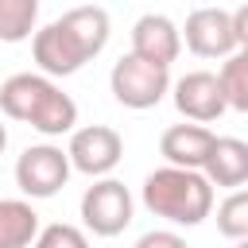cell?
I'll return each mask as SVG.
<instances>
[{"label":"cell","mask_w":248,"mask_h":248,"mask_svg":"<svg viewBox=\"0 0 248 248\" xmlns=\"http://www.w3.org/2000/svg\"><path fill=\"white\" fill-rule=\"evenodd\" d=\"M112 35V19L101 4H78L50 19L46 27H35L31 35V58L39 74L46 78H70L85 62H93Z\"/></svg>","instance_id":"6da1fadb"},{"label":"cell","mask_w":248,"mask_h":248,"mask_svg":"<svg viewBox=\"0 0 248 248\" xmlns=\"http://www.w3.org/2000/svg\"><path fill=\"white\" fill-rule=\"evenodd\" d=\"M0 112L8 120L31 124L39 136H70L78 128V101L46 74H12L0 85Z\"/></svg>","instance_id":"7a4b0ae2"},{"label":"cell","mask_w":248,"mask_h":248,"mask_svg":"<svg viewBox=\"0 0 248 248\" xmlns=\"http://www.w3.org/2000/svg\"><path fill=\"white\" fill-rule=\"evenodd\" d=\"M140 202L147 213L178 225V229H194L213 213V186L202 170H186V167H155L143 186H140Z\"/></svg>","instance_id":"3957f363"},{"label":"cell","mask_w":248,"mask_h":248,"mask_svg":"<svg viewBox=\"0 0 248 248\" xmlns=\"http://www.w3.org/2000/svg\"><path fill=\"white\" fill-rule=\"evenodd\" d=\"M182 43L198 58H225L240 46H248V8H194L186 23L178 27Z\"/></svg>","instance_id":"277c9868"},{"label":"cell","mask_w":248,"mask_h":248,"mask_svg":"<svg viewBox=\"0 0 248 248\" xmlns=\"http://www.w3.org/2000/svg\"><path fill=\"white\" fill-rule=\"evenodd\" d=\"M108 89L116 97V105L132 108V112H143V108H155L167 89H170V66H159V62H147L140 54H124L120 62H112V74H108Z\"/></svg>","instance_id":"5b68a950"},{"label":"cell","mask_w":248,"mask_h":248,"mask_svg":"<svg viewBox=\"0 0 248 248\" xmlns=\"http://www.w3.org/2000/svg\"><path fill=\"white\" fill-rule=\"evenodd\" d=\"M136 217V198L132 190L105 174V178H93V186L81 194V225L93 232V236H120Z\"/></svg>","instance_id":"8992f818"},{"label":"cell","mask_w":248,"mask_h":248,"mask_svg":"<svg viewBox=\"0 0 248 248\" xmlns=\"http://www.w3.org/2000/svg\"><path fill=\"white\" fill-rule=\"evenodd\" d=\"M66 182H70L66 147H58V143H31V147L19 151V159H16V186H19V194L27 202L54 198Z\"/></svg>","instance_id":"52a82bcc"},{"label":"cell","mask_w":248,"mask_h":248,"mask_svg":"<svg viewBox=\"0 0 248 248\" xmlns=\"http://www.w3.org/2000/svg\"><path fill=\"white\" fill-rule=\"evenodd\" d=\"M66 159H70V170L89 174V178H105V174H112L116 163L124 159V140H120V132L108 128V124L74 128V132H70V143H66Z\"/></svg>","instance_id":"ba28073f"},{"label":"cell","mask_w":248,"mask_h":248,"mask_svg":"<svg viewBox=\"0 0 248 248\" xmlns=\"http://www.w3.org/2000/svg\"><path fill=\"white\" fill-rule=\"evenodd\" d=\"M167 93L174 97V108L194 124H213V120H221L229 112V105L221 97V85H217V74H209V70L182 74L178 81H170Z\"/></svg>","instance_id":"9c48e42d"},{"label":"cell","mask_w":248,"mask_h":248,"mask_svg":"<svg viewBox=\"0 0 248 248\" xmlns=\"http://www.w3.org/2000/svg\"><path fill=\"white\" fill-rule=\"evenodd\" d=\"M132 54H140L147 62H159V66H170L182 54L178 23L170 16H163V12H143L132 23Z\"/></svg>","instance_id":"30bf717a"},{"label":"cell","mask_w":248,"mask_h":248,"mask_svg":"<svg viewBox=\"0 0 248 248\" xmlns=\"http://www.w3.org/2000/svg\"><path fill=\"white\" fill-rule=\"evenodd\" d=\"M213 136H217V132H209L205 124H194V120L170 124V128L159 136V155H163L170 167L202 170V163H205V155H209V147H213Z\"/></svg>","instance_id":"8fae6325"},{"label":"cell","mask_w":248,"mask_h":248,"mask_svg":"<svg viewBox=\"0 0 248 248\" xmlns=\"http://www.w3.org/2000/svg\"><path fill=\"white\" fill-rule=\"evenodd\" d=\"M202 174L217 190H236L248 182V143L236 136H213V147L202 163Z\"/></svg>","instance_id":"7c38bea8"},{"label":"cell","mask_w":248,"mask_h":248,"mask_svg":"<svg viewBox=\"0 0 248 248\" xmlns=\"http://www.w3.org/2000/svg\"><path fill=\"white\" fill-rule=\"evenodd\" d=\"M39 213L27 198H0V248H31Z\"/></svg>","instance_id":"4fadbf2b"},{"label":"cell","mask_w":248,"mask_h":248,"mask_svg":"<svg viewBox=\"0 0 248 248\" xmlns=\"http://www.w3.org/2000/svg\"><path fill=\"white\" fill-rule=\"evenodd\" d=\"M217 85H221V97L232 112H248V46L221 58Z\"/></svg>","instance_id":"5bb4252c"},{"label":"cell","mask_w":248,"mask_h":248,"mask_svg":"<svg viewBox=\"0 0 248 248\" xmlns=\"http://www.w3.org/2000/svg\"><path fill=\"white\" fill-rule=\"evenodd\" d=\"M43 0H0V43H27L39 27Z\"/></svg>","instance_id":"9a60e30c"},{"label":"cell","mask_w":248,"mask_h":248,"mask_svg":"<svg viewBox=\"0 0 248 248\" xmlns=\"http://www.w3.org/2000/svg\"><path fill=\"white\" fill-rule=\"evenodd\" d=\"M217 232L225 240H244L248 236V194H244V186L229 190V198L217 205Z\"/></svg>","instance_id":"2e32d148"},{"label":"cell","mask_w":248,"mask_h":248,"mask_svg":"<svg viewBox=\"0 0 248 248\" xmlns=\"http://www.w3.org/2000/svg\"><path fill=\"white\" fill-rule=\"evenodd\" d=\"M31 248H89V236L78 229V225H66V221H54V225H39Z\"/></svg>","instance_id":"e0dca14e"},{"label":"cell","mask_w":248,"mask_h":248,"mask_svg":"<svg viewBox=\"0 0 248 248\" xmlns=\"http://www.w3.org/2000/svg\"><path fill=\"white\" fill-rule=\"evenodd\" d=\"M132 248H190V244H186V236H178L174 229H151V232H143Z\"/></svg>","instance_id":"ac0fdd59"},{"label":"cell","mask_w":248,"mask_h":248,"mask_svg":"<svg viewBox=\"0 0 248 248\" xmlns=\"http://www.w3.org/2000/svg\"><path fill=\"white\" fill-rule=\"evenodd\" d=\"M4 151H8V124L0 120V155H4Z\"/></svg>","instance_id":"d6986e66"}]
</instances>
